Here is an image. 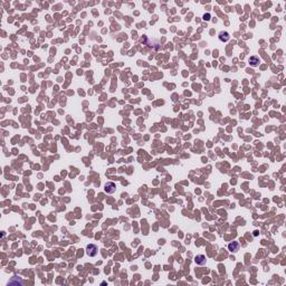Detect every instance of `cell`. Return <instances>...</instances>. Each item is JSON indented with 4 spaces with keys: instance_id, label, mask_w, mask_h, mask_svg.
I'll return each mask as SVG.
<instances>
[{
    "instance_id": "6da1fadb",
    "label": "cell",
    "mask_w": 286,
    "mask_h": 286,
    "mask_svg": "<svg viewBox=\"0 0 286 286\" xmlns=\"http://www.w3.org/2000/svg\"><path fill=\"white\" fill-rule=\"evenodd\" d=\"M97 252H98V248H97V246L96 245L90 244V245L86 246V254L90 256V257L96 256L97 255Z\"/></svg>"
},
{
    "instance_id": "7a4b0ae2",
    "label": "cell",
    "mask_w": 286,
    "mask_h": 286,
    "mask_svg": "<svg viewBox=\"0 0 286 286\" xmlns=\"http://www.w3.org/2000/svg\"><path fill=\"white\" fill-rule=\"evenodd\" d=\"M115 189H116V185L114 182H107V183L105 184V192H107V194H113L114 191H115Z\"/></svg>"
},
{
    "instance_id": "3957f363",
    "label": "cell",
    "mask_w": 286,
    "mask_h": 286,
    "mask_svg": "<svg viewBox=\"0 0 286 286\" xmlns=\"http://www.w3.org/2000/svg\"><path fill=\"white\" fill-rule=\"evenodd\" d=\"M194 262H196V264L197 265H204L206 264V262H207V259H206V256L204 255H198L194 257Z\"/></svg>"
},
{
    "instance_id": "277c9868",
    "label": "cell",
    "mask_w": 286,
    "mask_h": 286,
    "mask_svg": "<svg viewBox=\"0 0 286 286\" xmlns=\"http://www.w3.org/2000/svg\"><path fill=\"white\" fill-rule=\"evenodd\" d=\"M228 249L231 252V253H237L239 250V243L238 241H233L228 245Z\"/></svg>"
},
{
    "instance_id": "5b68a950",
    "label": "cell",
    "mask_w": 286,
    "mask_h": 286,
    "mask_svg": "<svg viewBox=\"0 0 286 286\" xmlns=\"http://www.w3.org/2000/svg\"><path fill=\"white\" fill-rule=\"evenodd\" d=\"M218 37H219V40L224 41V42L228 41L229 40V38H230V36H229V34H228L227 31H220Z\"/></svg>"
},
{
    "instance_id": "8992f818",
    "label": "cell",
    "mask_w": 286,
    "mask_h": 286,
    "mask_svg": "<svg viewBox=\"0 0 286 286\" xmlns=\"http://www.w3.org/2000/svg\"><path fill=\"white\" fill-rule=\"evenodd\" d=\"M259 57H257V56H252L250 58H249V64L253 66V67H257L258 65H259Z\"/></svg>"
}]
</instances>
